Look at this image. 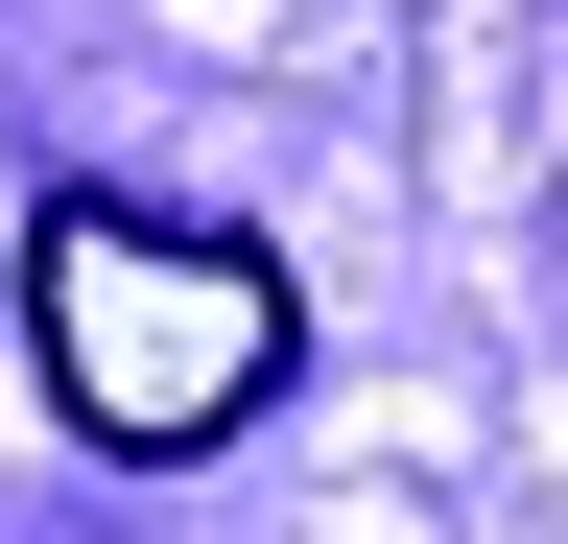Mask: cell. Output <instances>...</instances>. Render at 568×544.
<instances>
[{"instance_id":"obj_1","label":"cell","mask_w":568,"mask_h":544,"mask_svg":"<svg viewBox=\"0 0 568 544\" xmlns=\"http://www.w3.org/2000/svg\"><path fill=\"white\" fill-rule=\"evenodd\" d=\"M24 356H48V427H95L119 473H190V450H237L261 402H284L308 308H284V260H261V237L71 189V214L24 237Z\"/></svg>"}]
</instances>
